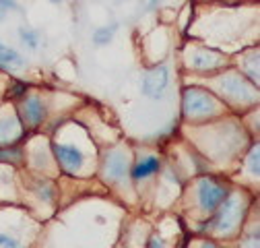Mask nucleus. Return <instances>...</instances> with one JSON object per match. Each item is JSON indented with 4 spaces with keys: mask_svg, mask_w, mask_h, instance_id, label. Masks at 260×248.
<instances>
[{
    "mask_svg": "<svg viewBox=\"0 0 260 248\" xmlns=\"http://www.w3.org/2000/svg\"><path fill=\"white\" fill-rule=\"evenodd\" d=\"M182 108L188 118H209L219 114L221 104L213 93L199 87H188L182 96Z\"/></svg>",
    "mask_w": 260,
    "mask_h": 248,
    "instance_id": "nucleus-1",
    "label": "nucleus"
},
{
    "mask_svg": "<svg viewBox=\"0 0 260 248\" xmlns=\"http://www.w3.org/2000/svg\"><path fill=\"white\" fill-rule=\"evenodd\" d=\"M232 193V189L225 182L213 178V176H205L199 180L197 186V203L199 209L203 213H215L219 209V205L227 199V195Z\"/></svg>",
    "mask_w": 260,
    "mask_h": 248,
    "instance_id": "nucleus-2",
    "label": "nucleus"
},
{
    "mask_svg": "<svg viewBox=\"0 0 260 248\" xmlns=\"http://www.w3.org/2000/svg\"><path fill=\"white\" fill-rule=\"evenodd\" d=\"M52 153H54V160L58 162L60 170L69 176H79L85 168L87 162V155L83 149H79L77 145L71 143H52Z\"/></svg>",
    "mask_w": 260,
    "mask_h": 248,
    "instance_id": "nucleus-3",
    "label": "nucleus"
},
{
    "mask_svg": "<svg viewBox=\"0 0 260 248\" xmlns=\"http://www.w3.org/2000/svg\"><path fill=\"white\" fill-rule=\"evenodd\" d=\"M242 211H244V207H242L240 197L236 193H230V195H227V199L219 205V209L215 211V220L211 222L213 230L217 234H230V232H234V228L240 222Z\"/></svg>",
    "mask_w": 260,
    "mask_h": 248,
    "instance_id": "nucleus-4",
    "label": "nucleus"
},
{
    "mask_svg": "<svg viewBox=\"0 0 260 248\" xmlns=\"http://www.w3.org/2000/svg\"><path fill=\"white\" fill-rule=\"evenodd\" d=\"M130 160L126 158V153L122 149H112L104 155L102 164V174L110 184H122L130 178Z\"/></svg>",
    "mask_w": 260,
    "mask_h": 248,
    "instance_id": "nucleus-5",
    "label": "nucleus"
},
{
    "mask_svg": "<svg viewBox=\"0 0 260 248\" xmlns=\"http://www.w3.org/2000/svg\"><path fill=\"white\" fill-rule=\"evenodd\" d=\"M48 118V104L40 96H23L19 104V120L27 129H40Z\"/></svg>",
    "mask_w": 260,
    "mask_h": 248,
    "instance_id": "nucleus-6",
    "label": "nucleus"
},
{
    "mask_svg": "<svg viewBox=\"0 0 260 248\" xmlns=\"http://www.w3.org/2000/svg\"><path fill=\"white\" fill-rule=\"evenodd\" d=\"M170 87V67L168 65H159L153 67L151 71L145 73L141 89H143V96L151 98V100H161L166 96V91Z\"/></svg>",
    "mask_w": 260,
    "mask_h": 248,
    "instance_id": "nucleus-7",
    "label": "nucleus"
},
{
    "mask_svg": "<svg viewBox=\"0 0 260 248\" xmlns=\"http://www.w3.org/2000/svg\"><path fill=\"white\" fill-rule=\"evenodd\" d=\"M23 135H25V127L19 120V116L0 120V147H13Z\"/></svg>",
    "mask_w": 260,
    "mask_h": 248,
    "instance_id": "nucleus-8",
    "label": "nucleus"
},
{
    "mask_svg": "<svg viewBox=\"0 0 260 248\" xmlns=\"http://www.w3.org/2000/svg\"><path fill=\"white\" fill-rule=\"evenodd\" d=\"M159 170H161V160L157 155H147V158L139 160L133 168H130V180L145 182V180L153 178L155 174H159Z\"/></svg>",
    "mask_w": 260,
    "mask_h": 248,
    "instance_id": "nucleus-9",
    "label": "nucleus"
},
{
    "mask_svg": "<svg viewBox=\"0 0 260 248\" xmlns=\"http://www.w3.org/2000/svg\"><path fill=\"white\" fill-rule=\"evenodd\" d=\"M23 67H25V58L15 48H9L0 42V69L15 71V69H23Z\"/></svg>",
    "mask_w": 260,
    "mask_h": 248,
    "instance_id": "nucleus-10",
    "label": "nucleus"
},
{
    "mask_svg": "<svg viewBox=\"0 0 260 248\" xmlns=\"http://www.w3.org/2000/svg\"><path fill=\"white\" fill-rule=\"evenodd\" d=\"M116 31H118V23H112V25H106V27H100L93 34V44L97 48H102V46H108L114 36H116Z\"/></svg>",
    "mask_w": 260,
    "mask_h": 248,
    "instance_id": "nucleus-11",
    "label": "nucleus"
},
{
    "mask_svg": "<svg viewBox=\"0 0 260 248\" xmlns=\"http://www.w3.org/2000/svg\"><path fill=\"white\" fill-rule=\"evenodd\" d=\"M19 38H21V42H23L29 50H38V48H40V34H38L36 29L19 27Z\"/></svg>",
    "mask_w": 260,
    "mask_h": 248,
    "instance_id": "nucleus-12",
    "label": "nucleus"
},
{
    "mask_svg": "<svg viewBox=\"0 0 260 248\" xmlns=\"http://www.w3.org/2000/svg\"><path fill=\"white\" fill-rule=\"evenodd\" d=\"M23 160V151L13 149V147H3L0 149V162H9V164H19Z\"/></svg>",
    "mask_w": 260,
    "mask_h": 248,
    "instance_id": "nucleus-13",
    "label": "nucleus"
},
{
    "mask_svg": "<svg viewBox=\"0 0 260 248\" xmlns=\"http://www.w3.org/2000/svg\"><path fill=\"white\" fill-rule=\"evenodd\" d=\"M248 168H250V174L254 178H258V172H260V168H258V145H254V149L248 155Z\"/></svg>",
    "mask_w": 260,
    "mask_h": 248,
    "instance_id": "nucleus-14",
    "label": "nucleus"
},
{
    "mask_svg": "<svg viewBox=\"0 0 260 248\" xmlns=\"http://www.w3.org/2000/svg\"><path fill=\"white\" fill-rule=\"evenodd\" d=\"M21 246V242H17V238L9 236V234H0V248H17Z\"/></svg>",
    "mask_w": 260,
    "mask_h": 248,
    "instance_id": "nucleus-15",
    "label": "nucleus"
},
{
    "mask_svg": "<svg viewBox=\"0 0 260 248\" xmlns=\"http://www.w3.org/2000/svg\"><path fill=\"white\" fill-rule=\"evenodd\" d=\"M27 89H29L27 83H17V85L13 87V91H11V96H13V98H23V96H27Z\"/></svg>",
    "mask_w": 260,
    "mask_h": 248,
    "instance_id": "nucleus-16",
    "label": "nucleus"
},
{
    "mask_svg": "<svg viewBox=\"0 0 260 248\" xmlns=\"http://www.w3.org/2000/svg\"><path fill=\"white\" fill-rule=\"evenodd\" d=\"M0 7L3 9H11V11H19V5H17V0H0Z\"/></svg>",
    "mask_w": 260,
    "mask_h": 248,
    "instance_id": "nucleus-17",
    "label": "nucleus"
},
{
    "mask_svg": "<svg viewBox=\"0 0 260 248\" xmlns=\"http://www.w3.org/2000/svg\"><path fill=\"white\" fill-rule=\"evenodd\" d=\"M147 246H151V248H153V246H155V248H161V246H166V242H161L159 236H153V238L147 242Z\"/></svg>",
    "mask_w": 260,
    "mask_h": 248,
    "instance_id": "nucleus-18",
    "label": "nucleus"
},
{
    "mask_svg": "<svg viewBox=\"0 0 260 248\" xmlns=\"http://www.w3.org/2000/svg\"><path fill=\"white\" fill-rule=\"evenodd\" d=\"M157 5H159V0H151V3H149V7H147V9H149V11H153V9L157 7Z\"/></svg>",
    "mask_w": 260,
    "mask_h": 248,
    "instance_id": "nucleus-19",
    "label": "nucleus"
},
{
    "mask_svg": "<svg viewBox=\"0 0 260 248\" xmlns=\"http://www.w3.org/2000/svg\"><path fill=\"white\" fill-rule=\"evenodd\" d=\"M7 17V9H3V7H0V21H3Z\"/></svg>",
    "mask_w": 260,
    "mask_h": 248,
    "instance_id": "nucleus-20",
    "label": "nucleus"
},
{
    "mask_svg": "<svg viewBox=\"0 0 260 248\" xmlns=\"http://www.w3.org/2000/svg\"><path fill=\"white\" fill-rule=\"evenodd\" d=\"M48 3H52V5H60L62 0H48Z\"/></svg>",
    "mask_w": 260,
    "mask_h": 248,
    "instance_id": "nucleus-21",
    "label": "nucleus"
}]
</instances>
